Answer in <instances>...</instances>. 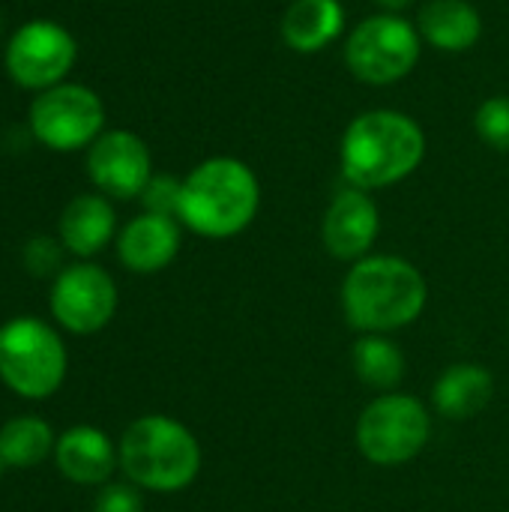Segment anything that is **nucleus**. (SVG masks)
Here are the masks:
<instances>
[{
    "instance_id": "nucleus-15",
    "label": "nucleus",
    "mask_w": 509,
    "mask_h": 512,
    "mask_svg": "<svg viewBox=\"0 0 509 512\" xmlns=\"http://www.w3.org/2000/svg\"><path fill=\"white\" fill-rule=\"evenodd\" d=\"M57 237L63 249L81 261L99 255L117 237V213L111 207V198H105L102 192H84L72 198L60 213Z\"/></svg>"
},
{
    "instance_id": "nucleus-22",
    "label": "nucleus",
    "mask_w": 509,
    "mask_h": 512,
    "mask_svg": "<svg viewBox=\"0 0 509 512\" xmlns=\"http://www.w3.org/2000/svg\"><path fill=\"white\" fill-rule=\"evenodd\" d=\"M63 243L60 237H30L24 243V252H21V261H24V270L36 279H45V276H57L63 270Z\"/></svg>"
},
{
    "instance_id": "nucleus-6",
    "label": "nucleus",
    "mask_w": 509,
    "mask_h": 512,
    "mask_svg": "<svg viewBox=\"0 0 509 512\" xmlns=\"http://www.w3.org/2000/svg\"><path fill=\"white\" fill-rule=\"evenodd\" d=\"M432 435V417L426 405L408 393H381L372 399L354 429L363 459L381 468H399L417 459Z\"/></svg>"
},
{
    "instance_id": "nucleus-17",
    "label": "nucleus",
    "mask_w": 509,
    "mask_h": 512,
    "mask_svg": "<svg viewBox=\"0 0 509 512\" xmlns=\"http://www.w3.org/2000/svg\"><path fill=\"white\" fill-rule=\"evenodd\" d=\"M345 30L342 0H294L282 21V42L297 54H318L330 48Z\"/></svg>"
},
{
    "instance_id": "nucleus-11",
    "label": "nucleus",
    "mask_w": 509,
    "mask_h": 512,
    "mask_svg": "<svg viewBox=\"0 0 509 512\" xmlns=\"http://www.w3.org/2000/svg\"><path fill=\"white\" fill-rule=\"evenodd\" d=\"M87 177L105 195L117 201L141 198L153 177V156L141 135L129 129H105L87 147Z\"/></svg>"
},
{
    "instance_id": "nucleus-19",
    "label": "nucleus",
    "mask_w": 509,
    "mask_h": 512,
    "mask_svg": "<svg viewBox=\"0 0 509 512\" xmlns=\"http://www.w3.org/2000/svg\"><path fill=\"white\" fill-rule=\"evenodd\" d=\"M351 366L354 375L378 393H396V387L405 378L402 348L381 333H363V339L354 342Z\"/></svg>"
},
{
    "instance_id": "nucleus-18",
    "label": "nucleus",
    "mask_w": 509,
    "mask_h": 512,
    "mask_svg": "<svg viewBox=\"0 0 509 512\" xmlns=\"http://www.w3.org/2000/svg\"><path fill=\"white\" fill-rule=\"evenodd\" d=\"M495 396V378L480 363H453L435 381L432 402L447 420H471L489 408Z\"/></svg>"
},
{
    "instance_id": "nucleus-23",
    "label": "nucleus",
    "mask_w": 509,
    "mask_h": 512,
    "mask_svg": "<svg viewBox=\"0 0 509 512\" xmlns=\"http://www.w3.org/2000/svg\"><path fill=\"white\" fill-rule=\"evenodd\" d=\"M180 195H183V180H177L171 174H153L150 183L141 192L144 213H156V216L177 219V213H180Z\"/></svg>"
},
{
    "instance_id": "nucleus-26",
    "label": "nucleus",
    "mask_w": 509,
    "mask_h": 512,
    "mask_svg": "<svg viewBox=\"0 0 509 512\" xmlns=\"http://www.w3.org/2000/svg\"><path fill=\"white\" fill-rule=\"evenodd\" d=\"M0 33H3V15H0Z\"/></svg>"
},
{
    "instance_id": "nucleus-21",
    "label": "nucleus",
    "mask_w": 509,
    "mask_h": 512,
    "mask_svg": "<svg viewBox=\"0 0 509 512\" xmlns=\"http://www.w3.org/2000/svg\"><path fill=\"white\" fill-rule=\"evenodd\" d=\"M474 129L483 144L509 153V96H489L474 114Z\"/></svg>"
},
{
    "instance_id": "nucleus-4",
    "label": "nucleus",
    "mask_w": 509,
    "mask_h": 512,
    "mask_svg": "<svg viewBox=\"0 0 509 512\" xmlns=\"http://www.w3.org/2000/svg\"><path fill=\"white\" fill-rule=\"evenodd\" d=\"M120 471L147 492L174 495L189 489L201 474V444L174 417L147 414L126 426L120 444Z\"/></svg>"
},
{
    "instance_id": "nucleus-12",
    "label": "nucleus",
    "mask_w": 509,
    "mask_h": 512,
    "mask_svg": "<svg viewBox=\"0 0 509 512\" xmlns=\"http://www.w3.org/2000/svg\"><path fill=\"white\" fill-rule=\"evenodd\" d=\"M378 231H381V213L366 189L345 186L333 195L321 225L324 249L333 258L339 261L366 258L378 240Z\"/></svg>"
},
{
    "instance_id": "nucleus-13",
    "label": "nucleus",
    "mask_w": 509,
    "mask_h": 512,
    "mask_svg": "<svg viewBox=\"0 0 509 512\" xmlns=\"http://www.w3.org/2000/svg\"><path fill=\"white\" fill-rule=\"evenodd\" d=\"M180 252V222L171 216L141 213L117 234V258L126 270L150 276L165 270Z\"/></svg>"
},
{
    "instance_id": "nucleus-5",
    "label": "nucleus",
    "mask_w": 509,
    "mask_h": 512,
    "mask_svg": "<svg viewBox=\"0 0 509 512\" xmlns=\"http://www.w3.org/2000/svg\"><path fill=\"white\" fill-rule=\"evenodd\" d=\"M69 369V354L60 333L33 318L21 315L0 327V381L21 399L42 402L54 396Z\"/></svg>"
},
{
    "instance_id": "nucleus-16",
    "label": "nucleus",
    "mask_w": 509,
    "mask_h": 512,
    "mask_svg": "<svg viewBox=\"0 0 509 512\" xmlns=\"http://www.w3.org/2000/svg\"><path fill=\"white\" fill-rule=\"evenodd\" d=\"M420 39L444 54H465L483 36V15L471 0H429L417 15Z\"/></svg>"
},
{
    "instance_id": "nucleus-8",
    "label": "nucleus",
    "mask_w": 509,
    "mask_h": 512,
    "mask_svg": "<svg viewBox=\"0 0 509 512\" xmlns=\"http://www.w3.org/2000/svg\"><path fill=\"white\" fill-rule=\"evenodd\" d=\"M27 123L42 147L75 153L87 150L105 132V105L87 84L63 81L33 96Z\"/></svg>"
},
{
    "instance_id": "nucleus-3",
    "label": "nucleus",
    "mask_w": 509,
    "mask_h": 512,
    "mask_svg": "<svg viewBox=\"0 0 509 512\" xmlns=\"http://www.w3.org/2000/svg\"><path fill=\"white\" fill-rule=\"evenodd\" d=\"M261 207V183L237 156H210L183 177L177 222L207 240L243 234Z\"/></svg>"
},
{
    "instance_id": "nucleus-25",
    "label": "nucleus",
    "mask_w": 509,
    "mask_h": 512,
    "mask_svg": "<svg viewBox=\"0 0 509 512\" xmlns=\"http://www.w3.org/2000/svg\"><path fill=\"white\" fill-rule=\"evenodd\" d=\"M381 6V12H393V15H402L414 0H375Z\"/></svg>"
},
{
    "instance_id": "nucleus-2",
    "label": "nucleus",
    "mask_w": 509,
    "mask_h": 512,
    "mask_svg": "<svg viewBox=\"0 0 509 512\" xmlns=\"http://www.w3.org/2000/svg\"><path fill=\"white\" fill-rule=\"evenodd\" d=\"M426 303V276L399 255H366L342 282V312L360 333L402 330L423 315Z\"/></svg>"
},
{
    "instance_id": "nucleus-27",
    "label": "nucleus",
    "mask_w": 509,
    "mask_h": 512,
    "mask_svg": "<svg viewBox=\"0 0 509 512\" xmlns=\"http://www.w3.org/2000/svg\"><path fill=\"white\" fill-rule=\"evenodd\" d=\"M0 474H3V462H0Z\"/></svg>"
},
{
    "instance_id": "nucleus-10",
    "label": "nucleus",
    "mask_w": 509,
    "mask_h": 512,
    "mask_svg": "<svg viewBox=\"0 0 509 512\" xmlns=\"http://www.w3.org/2000/svg\"><path fill=\"white\" fill-rule=\"evenodd\" d=\"M48 306L57 327L75 336L99 333L117 312V282L93 261L69 264L54 276Z\"/></svg>"
},
{
    "instance_id": "nucleus-20",
    "label": "nucleus",
    "mask_w": 509,
    "mask_h": 512,
    "mask_svg": "<svg viewBox=\"0 0 509 512\" xmlns=\"http://www.w3.org/2000/svg\"><path fill=\"white\" fill-rule=\"evenodd\" d=\"M54 444L57 435L51 432V426L42 417L24 414V417H12L0 426V462L3 468H36L39 462H45L48 456H54Z\"/></svg>"
},
{
    "instance_id": "nucleus-24",
    "label": "nucleus",
    "mask_w": 509,
    "mask_h": 512,
    "mask_svg": "<svg viewBox=\"0 0 509 512\" xmlns=\"http://www.w3.org/2000/svg\"><path fill=\"white\" fill-rule=\"evenodd\" d=\"M93 512H144V498L135 483H105L99 486Z\"/></svg>"
},
{
    "instance_id": "nucleus-7",
    "label": "nucleus",
    "mask_w": 509,
    "mask_h": 512,
    "mask_svg": "<svg viewBox=\"0 0 509 512\" xmlns=\"http://www.w3.org/2000/svg\"><path fill=\"white\" fill-rule=\"evenodd\" d=\"M420 51L423 39L417 24H411L405 15L375 12L348 33L345 66L357 81L384 87L411 75Z\"/></svg>"
},
{
    "instance_id": "nucleus-1",
    "label": "nucleus",
    "mask_w": 509,
    "mask_h": 512,
    "mask_svg": "<svg viewBox=\"0 0 509 512\" xmlns=\"http://www.w3.org/2000/svg\"><path fill=\"white\" fill-rule=\"evenodd\" d=\"M426 156L423 126L396 108L357 114L339 144V168L354 189H387L411 177Z\"/></svg>"
},
{
    "instance_id": "nucleus-9",
    "label": "nucleus",
    "mask_w": 509,
    "mask_h": 512,
    "mask_svg": "<svg viewBox=\"0 0 509 512\" xmlns=\"http://www.w3.org/2000/svg\"><path fill=\"white\" fill-rule=\"evenodd\" d=\"M78 60V42L75 36L51 21V18H30L24 21L6 42L3 66L6 75L33 93H42L48 87H57L66 81Z\"/></svg>"
},
{
    "instance_id": "nucleus-14",
    "label": "nucleus",
    "mask_w": 509,
    "mask_h": 512,
    "mask_svg": "<svg viewBox=\"0 0 509 512\" xmlns=\"http://www.w3.org/2000/svg\"><path fill=\"white\" fill-rule=\"evenodd\" d=\"M57 471L75 486H105L120 468V453L96 426H72L54 444Z\"/></svg>"
}]
</instances>
